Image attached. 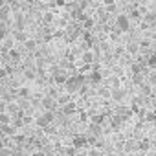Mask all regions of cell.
<instances>
[{
    "label": "cell",
    "instance_id": "cb8c5ba5",
    "mask_svg": "<svg viewBox=\"0 0 156 156\" xmlns=\"http://www.w3.org/2000/svg\"><path fill=\"white\" fill-rule=\"evenodd\" d=\"M4 110H8V107L4 103H0V112H4Z\"/></svg>",
    "mask_w": 156,
    "mask_h": 156
},
{
    "label": "cell",
    "instance_id": "4316f807",
    "mask_svg": "<svg viewBox=\"0 0 156 156\" xmlns=\"http://www.w3.org/2000/svg\"><path fill=\"white\" fill-rule=\"evenodd\" d=\"M4 4H6V0H0V8H2Z\"/></svg>",
    "mask_w": 156,
    "mask_h": 156
},
{
    "label": "cell",
    "instance_id": "2e32d148",
    "mask_svg": "<svg viewBox=\"0 0 156 156\" xmlns=\"http://www.w3.org/2000/svg\"><path fill=\"white\" fill-rule=\"evenodd\" d=\"M103 6H107V8H114V6H116V0H103Z\"/></svg>",
    "mask_w": 156,
    "mask_h": 156
},
{
    "label": "cell",
    "instance_id": "d4e9b609",
    "mask_svg": "<svg viewBox=\"0 0 156 156\" xmlns=\"http://www.w3.org/2000/svg\"><path fill=\"white\" fill-rule=\"evenodd\" d=\"M31 156H46V154H44V152H33Z\"/></svg>",
    "mask_w": 156,
    "mask_h": 156
},
{
    "label": "cell",
    "instance_id": "603a6c76",
    "mask_svg": "<svg viewBox=\"0 0 156 156\" xmlns=\"http://www.w3.org/2000/svg\"><path fill=\"white\" fill-rule=\"evenodd\" d=\"M132 17H134V19H138V17H140V11H138V9H134V11H132Z\"/></svg>",
    "mask_w": 156,
    "mask_h": 156
},
{
    "label": "cell",
    "instance_id": "7a4b0ae2",
    "mask_svg": "<svg viewBox=\"0 0 156 156\" xmlns=\"http://www.w3.org/2000/svg\"><path fill=\"white\" fill-rule=\"evenodd\" d=\"M116 26H118V30L119 31H129L130 30V19H129V15H118L116 17Z\"/></svg>",
    "mask_w": 156,
    "mask_h": 156
},
{
    "label": "cell",
    "instance_id": "ffe728a7",
    "mask_svg": "<svg viewBox=\"0 0 156 156\" xmlns=\"http://www.w3.org/2000/svg\"><path fill=\"white\" fill-rule=\"evenodd\" d=\"M11 152L9 151H6V149H2V147H0V156H9Z\"/></svg>",
    "mask_w": 156,
    "mask_h": 156
},
{
    "label": "cell",
    "instance_id": "4fadbf2b",
    "mask_svg": "<svg viewBox=\"0 0 156 156\" xmlns=\"http://www.w3.org/2000/svg\"><path fill=\"white\" fill-rule=\"evenodd\" d=\"M83 61H85V62H92V61H94V53H92V51L83 53Z\"/></svg>",
    "mask_w": 156,
    "mask_h": 156
},
{
    "label": "cell",
    "instance_id": "8992f818",
    "mask_svg": "<svg viewBox=\"0 0 156 156\" xmlns=\"http://www.w3.org/2000/svg\"><path fill=\"white\" fill-rule=\"evenodd\" d=\"M9 13H11V9H9V6H8V4H4L2 8H0V19H2V20H8Z\"/></svg>",
    "mask_w": 156,
    "mask_h": 156
},
{
    "label": "cell",
    "instance_id": "5b68a950",
    "mask_svg": "<svg viewBox=\"0 0 156 156\" xmlns=\"http://www.w3.org/2000/svg\"><path fill=\"white\" fill-rule=\"evenodd\" d=\"M87 143H88V138H85V136H75L73 138V149H81Z\"/></svg>",
    "mask_w": 156,
    "mask_h": 156
},
{
    "label": "cell",
    "instance_id": "ac0fdd59",
    "mask_svg": "<svg viewBox=\"0 0 156 156\" xmlns=\"http://www.w3.org/2000/svg\"><path fill=\"white\" fill-rule=\"evenodd\" d=\"M145 19H147L149 22H154V20H156V17H154V13H149V15H147Z\"/></svg>",
    "mask_w": 156,
    "mask_h": 156
},
{
    "label": "cell",
    "instance_id": "d6986e66",
    "mask_svg": "<svg viewBox=\"0 0 156 156\" xmlns=\"http://www.w3.org/2000/svg\"><path fill=\"white\" fill-rule=\"evenodd\" d=\"M130 70H132L134 73H140V70H141V68H140L138 64H132V66H130Z\"/></svg>",
    "mask_w": 156,
    "mask_h": 156
},
{
    "label": "cell",
    "instance_id": "7402d4cb",
    "mask_svg": "<svg viewBox=\"0 0 156 156\" xmlns=\"http://www.w3.org/2000/svg\"><path fill=\"white\" fill-rule=\"evenodd\" d=\"M15 141H17V143H22V141H24V136H15Z\"/></svg>",
    "mask_w": 156,
    "mask_h": 156
},
{
    "label": "cell",
    "instance_id": "5bb4252c",
    "mask_svg": "<svg viewBox=\"0 0 156 156\" xmlns=\"http://www.w3.org/2000/svg\"><path fill=\"white\" fill-rule=\"evenodd\" d=\"M19 96H20V98H28V96H30V88H26V87H22V88L19 90Z\"/></svg>",
    "mask_w": 156,
    "mask_h": 156
},
{
    "label": "cell",
    "instance_id": "9c48e42d",
    "mask_svg": "<svg viewBox=\"0 0 156 156\" xmlns=\"http://www.w3.org/2000/svg\"><path fill=\"white\" fill-rule=\"evenodd\" d=\"M147 64H149L151 68H156V53H151V55H149V59H147Z\"/></svg>",
    "mask_w": 156,
    "mask_h": 156
},
{
    "label": "cell",
    "instance_id": "30bf717a",
    "mask_svg": "<svg viewBox=\"0 0 156 156\" xmlns=\"http://www.w3.org/2000/svg\"><path fill=\"white\" fill-rule=\"evenodd\" d=\"M83 26H85L87 30H90V28H94V19H90V17H87V19L83 20Z\"/></svg>",
    "mask_w": 156,
    "mask_h": 156
},
{
    "label": "cell",
    "instance_id": "3957f363",
    "mask_svg": "<svg viewBox=\"0 0 156 156\" xmlns=\"http://www.w3.org/2000/svg\"><path fill=\"white\" fill-rule=\"evenodd\" d=\"M51 119H53V114H51V112H46V114L39 116V118L35 119V123H37V127H46V125L51 123Z\"/></svg>",
    "mask_w": 156,
    "mask_h": 156
},
{
    "label": "cell",
    "instance_id": "44dd1931",
    "mask_svg": "<svg viewBox=\"0 0 156 156\" xmlns=\"http://www.w3.org/2000/svg\"><path fill=\"white\" fill-rule=\"evenodd\" d=\"M94 121L96 123H103V116H94Z\"/></svg>",
    "mask_w": 156,
    "mask_h": 156
},
{
    "label": "cell",
    "instance_id": "ba28073f",
    "mask_svg": "<svg viewBox=\"0 0 156 156\" xmlns=\"http://www.w3.org/2000/svg\"><path fill=\"white\" fill-rule=\"evenodd\" d=\"M73 110H75V105H73V103H66L64 108H62L64 114H73Z\"/></svg>",
    "mask_w": 156,
    "mask_h": 156
},
{
    "label": "cell",
    "instance_id": "7c38bea8",
    "mask_svg": "<svg viewBox=\"0 0 156 156\" xmlns=\"http://www.w3.org/2000/svg\"><path fill=\"white\" fill-rule=\"evenodd\" d=\"M9 57H11V61H19V59H20V51H17V50H9Z\"/></svg>",
    "mask_w": 156,
    "mask_h": 156
},
{
    "label": "cell",
    "instance_id": "8fae6325",
    "mask_svg": "<svg viewBox=\"0 0 156 156\" xmlns=\"http://www.w3.org/2000/svg\"><path fill=\"white\" fill-rule=\"evenodd\" d=\"M138 50H140V46H138V44H132V42H129V44H127V51H129V53H136Z\"/></svg>",
    "mask_w": 156,
    "mask_h": 156
},
{
    "label": "cell",
    "instance_id": "e0dca14e",
    "mask_svg": "<svg viewBox=\"0 0 156 156\" xmlns=\"http://www.w3.org/2000/svg\"><path fill=\"white\" fill-rule=\"evenodd\" d=\"M154 119H156V114L154 112H149L147 114V121H154Z\"/></svg>",
    "mask_w": 156,
    "mask_h": 156
},
{
    "label": "cell",
    "instance_id": "6da1fadb",
    "mask_svg": "<svg viewBox=\"0 0 156 156\" xmlns=\"http://www.w3.org/2000/svg\"><path fill=\"white\" fill-rule=\"evenodd\" d=\"M85 79H87L85 75H75V77H68L64 85H66L68 92H75L77 88H81V83H85Z\"/></svg>",
    "mask_w": 156,
    "mask_h": 156
},
{
    "label": "cell",
    "instance_id": "277c9868",
    "mask_svg": "<svg viewBox=\"0 0 156 156\" xmlns=\"http://www.w3.org/2000/svg\"><path fill=\"white\" fill-rule=\"evenodd\" d=\"M87 79H88L92 85H99V83L103 81V73H101V72H98V70H94V72H90V73H88Z\"/></svg>",
    "mask_w": 156,
    "mask_h": 156
},
{
    "label": "cell",
    "instance_id": "52a82bcc",
    "mask_svg": "<svg viewBox=\"0 0 156 156\" xmlns=\"http://www.w3.org/2000/svg\"><path fill=\"white\" fill-rule=\"evenodd\" d=\"M53 79H55V83L62 85V83H66V79H68V75H64V73H55V75H53Z\"/></svg>",
    "mask_w": 156,
    "mask_h": 156
},
{
    "label": "cell",
    "instance_id": "9a60e30c",
    "mask_svg": "<svg viewBox=\"0 0 156 156\" xmlns=\"http://www.w3.org/2000/svg\"><path fill=\"white\" fill-rule=\"evenodd\" d=\"M6 37H8V30L4 26H0V41H4Z\"/></svg>",
    "mask_w": 156,
    "mask_h": 156
},
{
    "label": "cell",
    "instance_id": "484cf974",
    "mask_svg": "<svg viewBox=\"0 0 156 156\" xmlns=\"http://www.w3.org/2000/svg\"><path fill=\"white\" fill-rule=\"evenodd\" d=\"M55 4H57V6H64V0H57Z\"/></svg>",
    "mask_w": 156,
    "mask_h": 156
}]
</instances>
